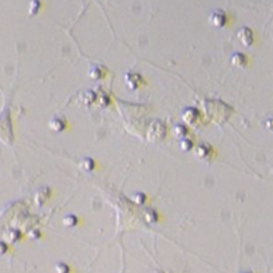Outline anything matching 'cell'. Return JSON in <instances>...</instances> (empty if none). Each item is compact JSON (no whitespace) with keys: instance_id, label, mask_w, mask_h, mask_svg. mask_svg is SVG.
<instances>
[{"instance_id":"obj_2","label":"cell","mask_w":273,"mask_h":273,"mask_svg":"<svg viewBox=\"0 0 273 273\" xmlns=\"http://www.w3.org/2000/svg\"><path fill=\"white\" fill-rule=\"evenodd\" d=\"M181 147H182V150L188 151L189 149H191V142L185 139V141H181Z\"/></svg>"},{"instance_id":"obj_1","label":"cell","mask_w":273,"mask_h":273,"mask_svg":"<svg viewBox=\"0 0 273 273\" xmlns=\"http://www.w3.org/2000/svg\"><path fill=\"white\" fill-rule=\"evenodd\" d=\"M75 222H77V218H75L74 216H67V217L63 219V224L66 225V226H73V225H75Z\"/></svg>"}]
</instances>
